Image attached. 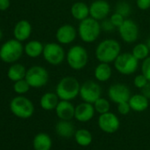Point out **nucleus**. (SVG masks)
Listing matches in <instances>:
<instances>
[{"label": "nucleus", "mask_w": 150, "mask_h": 150, "mask_svg": "<svg viewBox=\"0 0 150 150\" xmlns=\"http://www.w3.org/2000/svg\"><path fill=\"white\" fill-rule=\"evenodd\" d=\"M121 51L119 42L114 39H106L101 42L96 50V57L101 63H111L116 60Z\"/></svg>", "instance_id": "1"}, {"label": "nucleus", "mask_w": 150, "mask_h": 150, "mask_svg": "<svg viewBox=\"0 0 150 150\" xmlns=\"http://www.w3.org/2000/svg\"><path fill=\"white\" fill-rule=\"evenodd\" d=\"M81 85L78 80L71 76H66L60 80L56 88V94L61 100L71 101L80 94Z\"/></svg>", "instance_id": "2"}, {"label": "nucleus", "mask_w": 150, "mask_h": 150, "mask_svg": "<svg viewBox=\"0 0 150 150\" xmlns=\"http://www.w3.org/2000/svg\"><path fill=\"white\" fill-rule=\"evenodd\" d=\"M101 30V25L98 21L90 17L81 21L78 31L81 39L83 42H93L99 37Z\"/></svg>", "instance_id": "3"}, {"label": "nucleus", "mask_w": 150, "mask_h": 150, "mask_svg": "<svg viewBox=\"0 0 150 150\" xmlns=\"http://www.w3.org/2000/svg\"><path fill=\"white\" fill-rule=\"evenodd\" d=\"M23 46L17 39L6 42L0 48V59L6 63H13L19 60L23 53Z\"/></svg>", "instance_id": "4"}, {"label": "nucleus", "mask_w": 150, "mask_h": 150, "mask_svg": "<svg viewBox=\"0 0 150 150\" xmlns=\"http://www.w3.org/2000/svg\"><path fill=\"white\" fill-rule=\"evenodd\" d=\"M69 66L73 70L83 69L88 61V54L86 49L81 45H75L70 48L66 55Z\"/></svg>", "instance_id": "5"}, {"label": "nucleus", "mask_w": 150, "mask_h": 150, "mask_svg": "<svg viewBox=\"0 0 150 150\" xmlns=\"http://www.w3.org/2000/svg\"><path fill=\"white\" fill-rule=\"evenodd\" d=\"M116 70L124 75H131L134 73L139 66V60L132 53H122L114 61Z\"/></svg>", "instance_id": "6"}, {"label": "nucleus", "mask_w": 150, "mask_h": 150, "mask_svg": "<svg viewBox=\"0 0 150 150\" xmlns=\"http://www.w3.org/2000/svg\"><path fill=\"white\" fill-rule=\"evenodd\" d=\"M26 81L29 86L35 88H39L45 86L49 81V72L42 66H32L27 71Z\"/></svg>", "instance_id": "7"}, {"label": "nucleus", "mask_w": 150, "mask_h": 150, "mask_svg": "<svg viewBox=\"0 0 150 150\" xmlns=\"http://www.w3.org/2000/svg\"><path fill=\"white\" fill-rule=\"evenodd\" d=\"M10 109L16 117L21 118L30 117L35 110L32 102L24 96H17L13 98L10 103Z\"/></svg>", "instance_id": "8"}, {"label": "nucleus", "mask_w": 150, "mask_h": 150, "mask_svg": "<svg viewBox=\"0 0 150 150\" xmlns=\"http://www.w3.org/2000/svg\"><path fill=\"white\" fill-rule=\"evenodd\" d=\"M44 59L52 65L60 64L65 57L64 50L62 46L58 43L49 42L44 45L42 52Z\"/></svg>", "instance_id": "9"}, {"label": "nucleus", "mask_w": 150, "mask_h": 150, "mask_svg": "<svg viewBox=\"0 0 150 150\" xmlns=\"http://www.w3.org/2000/svg\"><path fill=\"white\" fill-rule=\"evenodd\" d=\"M102 88L96 82L93 81H87L81 86L80 96L81 99L89 103H94L101 97Z\"/></svg>", "instance_id": "10"}, {"label": "nucleus", "mask_w": 150, "mask_h": 150, "mask_svg": "<svg viewBox=\"0 0 150 150\" xmlns=\"http://www.w3.org/2000/svg\"><path fill=\"white\" fill-rule=\"evenodd\" d=\"M118 32L122 40L127 43L134 42L139 37V28L137 24L130 19L125 20L123 24L118 28Z\"/></svg>", "instance_id": "11"}, {"label": "nucleus", "mask_w": 150, "mask_h": 150, "mask_svg": "<svg viewBox=\"0 0 150 150\" xmlns=\"http://www.w3.org/2000/svg\"><path fill=\"white\" fill-rule=\"evenodd\" d=\"M108 95L110 99L117 104L123 102H128L131 97L130 89L126 85L122 83L111 85L108 90Z\"/></svg>", "instance_id": "12"}, {"label": "nucleus", "mask_w": 150, "mask_h": 150, "mask_svg": "<svg viewBox=\"0 0 150 150\" xmlns=\"http://www.w3.org/2000/svg\"><path fill=\"white\" fill-rule=\"evenodd\" d=\"M110 13V6L106 0H96L89 6L90 16L96 21H103Z\"/></svg>", "instance_id": "13"}, {"label": "nucleus", "mask_w": 150, "mask_h": 150, "mask_svg": "<svg viewBox=\"0 0 150 150\" xmlns=\"http://www.w3.org/2000/svg\"><path fill=\"white\" fill-rule=\"evenodd\" d=\"M98 124L100 128L107 133H113L119 128V120L117 117L111 112L101 114Z\"/></svg>", "instance_id": "14"}, {"label": "nucleus", "mask_w": 150, "mask_h": 150, "mask_svg": "<svg viewBox=\"0 0 150 150\" xmlns=\"http://www.w3.org/2000/svg\"><path fill=\"white\" fill-rule=\"evenodd\" d=\"M77 36V31L75 28L71 25L66 24L61 26L56 34L57 40L59 43L69 44L72 42Z\"/></svg>", "instance_id": "15"}, {"label": "nucleus", "mask_w": 150, "mask_h": 150, "mask_svg": "<svg viewBox=\"0 0 150 150\" xmlns=\"http://www.w3.org/2000/svg\"><path fill=\"white\" fill-rule=\"evenodd\" d=\"M95 110V107L92 105V103L85 102L75 108L74 117L81 122H88L94 117Z\"/></svg>", "instance_id": "16"}, {"label": "nucleus", "mask_w": 150, "mask_h": 150, "mask_svg": "<svg viewBox=\"0 0 150 150\" xmlns=\"http://www.w3.org/2000/svg\"><path fill=\"white\" fill-rule=\"evenodd\" d=\"M56 112L60 119L71 120L72 117H74L75 108L69 101L62 100L56 107Z\"/></svg>", "instance_id": "17"}, {"label": "nucleus", "mask_w": 150, "mask_h": 150, "mask_svg": "<svg viewBox=\"0 0 150 150\" xmlns=\"http://www.w3.org/2000/svg\"><path fill=\"white\" fill-rule=\"evenodd\" d=\"M31 32H32L31 24L28 21L22 20V21H20L15 25L13 35H14L15 39H17L20 42H22L29 38Z\"/></svg>", "instance_id": "18"}, {"label": "nucleus", "mask_w": 150, "mask_h": 150, "mask_svg": "<svg viewBox=\"0 0 150 150\" xmlns=\"http://www.w3.org/2000/svg\"><path fill=\"white\" fill-rule=\"evenodd\" d=\"M71 13L74 19L78 21H83L88 18L89 14V6L83 2H77L72 5L71 8Z\"/></svg>", "instance_id": "19"}, {"label": "nucleus", "mask_w": 150, "mask_h": 150, "mask_svg": "<svg viewBox=\"0 0 150 150\" xmlns=\"http://www.w3.org/2000/svg\"><path fill=\"white\" fill-rule=\"evenodd\" d=\"M128 103L130 104L131 109L138 112L144 111L148 107V99L142 94L131 96Z\"/></svg>", "instance_id": "20"}, {"label": "nucleus", "mask_w": 150, "mask_h": 150, "mask_svg": "<svg viewBox=\"0 0 150 150\" xmlns=\"http://www.w3.org/2000/svg\"><path fill=\"white\" fill-rule=\"evenodd\" d=\"M27 70L25 66L21 64H14L11 65L7 71V76L12 81H18L25 79Z\"/></svg>", "instance_id": "21"}, {"label": "nucleus", "mask_w": 150, "mask_h": 150, "mask_svg": "<svg viewBox=\"0 0 150 150\" xmlns=\"http://www.w3.org/2000/svg\"><path fill=\"white\" fill-rule=\"evenodd\" d=\"M112 70L108 63H101L96 67L95 77L97 81L101 82H105L109 81L111 77Z\"/></svg>", "instance_id": "22"}, {"label": "nucleus", "mask_w": 150, "mask_h": 150, "mask_svg": "<svg viewBox=\"0 0 150 150\" xmlns=\"http://www.w3.org/2000/svg\"><path fill=\"white\" fill-rule=\"evenodd\" d=\"M57 133L64 138H70L74 134V125L70 120H61L56 125Z\"/></svg>", "instance_id": "23"}, {"label": "nucleus", "mask_w": 150, "mask_h": 150, "mask_svg": "<svg viewBox=\"0 0 150 150\" xmlns=\"http://www.w3.org/2000/svg\"><path fill=\"white\" fill-rule=\"evenodd\" d=\"M58 96L55 93H46L44 94L40 101L41 107L45 110H51L56 109L58 104Z\"/></svg>", "instance_id": "24"}, {"label": "nucleus", "mask_w": 150, "mask_h": 150, "mask_svg": "<svg viewBox=\"0 0 150 150\" xmlns=\"http://www.w3.org/2000/svg\"><path fill=\"white\" fill-rule=\"evenodd\" d=\"M51 139L46 133L37 134L33 141L34 148L35 150H50L51 147Z\"/></svg>", "instance_id": "25"}, {"label": "nucleus", "mask_w": 150, "mask_h": 150, "mask_svg": "<svg viewBox=\"0 0 150 150\" xmlns=\"http://www.w3.org/2000/svg\"><path fill=\"white\" fill-rule=\"evenodd\" d=\"M44 46L39 41H30L25 46V52L30 57H38L43 52Z\"/></svg>", "instance_id": "26"}, {"label": "nucleus", "mask_w": 150, "mask_h": 150, "mask_svg": "<svg viewBox=\"0 0 150 150\" xmlns=\"http://www.w3.org/2000/svg\"><path fill=\"white\" fill-rule=\"evenodd\" d=\"M75 139L79 145L86 146L92 142V134L86 129H81L75 132Z\"/></svg>", "instance_id": "27"}, {"label": "nucleus", "mask_w": 150, "mask_h": 150, "mask_svg": "<svg viewBox=\"0 0 150 150\" xmlns=\"http://www.w3.org/2000/svg\"><path fill=\"white\" fill-rule=\"evenodd\" d=\"M149 49L146 45V43H139L135 45L132 49V55L139 61V60H144L146 59L148 55H149Z\"/></svg>", "instance_id": "28"}, {"label": "nucleus", "mask_w": 150, "mask_h": 150, "mask_svg": "<svg viewBox=\"0 0 150 150\" xmlns=\"http://www.w3.org/2000/svg\"><path fill=\"white\" fill-rule=\"evenodd\" d=\"M94 107H95V110L100 114L109 112V110H110L109 102L106 99L101 98V97L94 103Z\"/></svg>", "instance_id": "29"}, {"label": "nucleus", "mask_w": 150, "mask_h": 150, "mask_svg": "<svg viewBox=\"0 0 150 150\" xmlns=\"http://www.w3.org/2000/svg\"><path fill=\"white\" fill-rule=\"evenodd\" d=\"M29 88H30V86H29L28 82L26 81V79L18 81L13 85L14 91L19 95H23V94L27 93L29 90Z\"/></svg>", "instance_id": "30"}, {"label": "nucleus", "mask_w": 150, "mask_h": 150, "mask_svg": "<svg viewBox=\"0 0 150 150\" xmlns=\"http://www.w3.org/2000/svg\"><path fill=\"white\" fill-rule=\"evenodd\" d=\"M131 12H132L131 6L129 4H127L126 2L122 1V2L117 3V5L116 6V12L115 13L121 14L124 18H126L127 16H129Z\"/></svg>", "instance_id": "31"}, {"label": "nucleus", "mask_w": 150, "mask_h": 150, "mask_svg": "<svg viewBox=\"0 0 150 150\" xmlns=\"http://www.w3.org/2000/svg\"><path fill=\"white\" fill-rule=\"evenodd\" d=\"M142 74L150 81V57H147L146 59L143 60L142 66H141Z\"/></svg>", "instance_id": "32"}, {"label": "nucleus", "mask_w": 150, "mask_h": 150, "mask_svg": "<svg viewBox=\"0 0 150 150\" xmlns=\"http://www.w3.org/2000/svg\"><path fill=\"white\" fill-rule=\"evenodd\" d=\"M125 20V18H124L121 14H119L117 13H113L110 17V21H111L112 24L114 25L115 28H117L123 24Z\"/></svg>", "instance_id": "33"}, {"label": "nucleus", "mask_w": 150, "mask_h": 150, "mask_svg": "<svg viewBox=\"0 0 150 150\" xmlns=\"http://www.w3.org/2000/svg\"><path fill=\"white\" fill-rule=\"evenodd\" d=\"M148 82L147 79L144 76L143 74H139V75H137L135 77L134 81H133V83H134V86L138 88H142L146 83Z\"/></svg>", "instance_id": "34"}, {"label": "nucleus", "mask_w": 150, "mask_h": 150, "mask_svg": "<svg viewBox=\"0 0 150 150\" xmlns=\"http://www.w3.org/2000/svg\"><path fill=\"white\" fill-rule=\"evenodd\" d=\"M131 107L128 102H123L117 104V110L122 115H126L130 112Z\"/></svg>", "instance_id": "35"}, {"label": "nucleus", "mask_w": 150, "mask_h": 150, "mask_svg": "<svg viewBox=\"0 0 150 150\" xmlns=\"http://www.w3.org/2000/svg\"><path fill=\"white\" fill-rule=\"evenodd\" d=\"M101 28L103 29L104 31L110 32V31H112V30L115 28V27H114V25L112 24L110 19H104V20L103 21L102 24H101Z\"/></svg>", "instance_id": "36"}, {"label": "nucleus", "mask_w": 150, "mask_h": 150, "mask_svg": "<svg viewBox=\"0 0 150 150\" xmlns=\"http://www.w3.org/2000/svg\"><path fill=\"white\" fill-rule=\"evenodd\" d=\"M137 6L139 10L146 11L150 8V0H137Z\"/></svg>", "instance_id": "37"}, {"label": "nucleus", "mask_w": 150, "mask_h": 150, "mask_svg": "<svg viewBox=\"0 0 150 150\" xmlns=\"http://www.w3.org/2000/svg\"><path fill=\"white\" fill-rule=\"evenodd\" d=\"M141 94L146 96L147 99H150V81H148L142 88H141Z\"/></svg>", "instance_id": "38"}, {"label": "nucleus", "mask_w": 150, "mask_h": 150, "mask_svg": "<svg viewBox=\"0 0 150 150\" xmlns=\"http://www.w3.org/2000/svg\"><path fill=\"white\" fill-rule=\"evenodd\" d=\"M10 0H0V11H6L10 7Z\"/></svg>", "instance_id": "39"}, {"label": "nucleus", "mask_w": 150, "mask_h": 150, "mask_svg": "<svg viewBox=\"0 0 150 150\" xmlns=\"http://www.w3.org/2000/svg\"><path fill=\"white\" fill-rule=\"evenodd\" d=\"M146 45H147V47H148V49H149V50H150V37L147 39V41H146Z\"/></svg>", "instance_id": "40"}, {"label": "nucleus", "mask_w": 150, "mask_h": 150, "mask_svg": "<svg viewBox=\"0 0 150 150\" xmlns=\"http://www.w3.org/2000/svg\"><path fill=\"white\" fill-rule=\"evenodd\" d=\"M2 36H3V33H2V30L0 29V40L2 39Z\"/></svg>", "instance_id": "41"}]
</instances>
